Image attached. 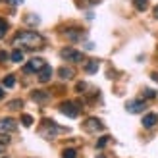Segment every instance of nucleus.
<instances>
[{
    "instance_id": "f257e3e1",
    "label": "nucleus",
    "mask_w": 158,
    "mask_h": 158,
    "mask_svg": "<svg viewBox=\"0 0 158 158\" xmlns=\"http://www.w3.org/2000/svg\"><path fill=\"white\" fill-rule=\"evenodd\" d=\"M43 43H44V39L39 35V33H35V31H19L18 35L14 37V41H12V44L14 46H25V48H41L43 46Z\"/></svg>"
},
{
    "instance_id": "f03ea898",
    "label": "nucleus",
    "mask_w": 158,
    "mask_h": 158,
    "mask_svg": "<svg viewBox=\"0 0 158 158\" xmlns=\"http://www.w3.org/2000/svg\"><path fill=\"white\" fill-rule=\"evenodd\" d=\"M60 112L64 116H68V118H77L79 116V104H77V102H72V100L62 102V104H60Z\"/></svg>"
},
{
    "instance_id": "7ed1b4c3",
    "label": "nucleus",
    "mask_w": 158,
    "mask_h": 158,
    "mask_svg": "<svg viewBox=\"0 0 158 158\" xmlns=\"http://www.w3.org/2000/svg\"><path fill=\"white\" fill-rule=\"evenodd\" d=\"M60 56L64 58L66 62H83V60H85L83 52H79V50H75V48H69V46L60 52Z\"/></svg>"
},
{
    "instance_id": "20e7f679",
    "label": "nucleus",
    "mask_w": 158,
    "mask_h": 158,
    "mask_svg": "<svg viewBox=\"0 0 158 158\" xmlns=\"http://www.w3.org/2000/svg\"><path fill=\"white\" fill-rule=\"evenodd\" d=\"M44 127H46V129H41V135L46 137V139H50L52 135H56L58 131H64L62 127H58L54 122H48V120H44Z\"/></svg>"
},
{
    "instance_id": "39448f33",
    "label": "nucleus",
    "mask_w": 158,
    "mask_h": 158,
    "mask_svg": "<svg viewBox=\"0 0 158 158\" xmlns=\"http://www.w3.org/2000/svg\"><path fill=\"white\" fill-rule=\"evenodd\" d=\"M83 127L89 133H97V131H100L102 127H104V125H102V122L98 120V118H89V120L83 123Z\"/></svg>"
},
{
    "instance_id": "423d86ee",
    "label": "nucleus",
    "mask_w": 158,
    "mask_h": 158,
    "mask_svg": "<svg viewBox=\"0 0 158 158\" xmlns=\"http://www.w3.org/2000/svg\"><path fill=\"white\" fill-rule=\"evenodd\" d=\"M44 66H46L44 60H41V58H33V60H31L29 64L25 66V72H27V73H31V72H41Z\"/></svg>"
},
{
    "instance_id": "0eeeda50",
    "label": "nucleus",
    "mask_w": 158,
    "mask_h": 158,
    "mask_svg": "<svg viewBox=\"0 0 158 158\" xmlns=\"http://www.w3.org/2000/svg\"><path fill=\"white\" fill-rule=\"evenodd\" d=\"M15 129V122L12 118H2L0 120V133H10Z\"/></svg>"
},
{
    "instance_id": "6e6552de",
    "label": "nucleus",
    "mask_w": 158,
    "mask_h": 158,
    "mask_svg": "<svg viewBox=\"0 0 158 158\" xmlns=\"http://www.w3.org/2000/svg\"><path fill=\"white\" fill-rule=\"evenodd\" d=\"M125 108H127L129 114H139L141 110L145 108V102H143V100H131V102H127V104H125Z\"/></svg>"
},
{
    "instance_id": "1a4fd4ad",
    "label": "nucleus",
    "mask_w": 158,
    "mask_h": 158,
    "mask_svg": "<svg viewBox=\"0 0 158 158\" xmlns=\"http://www.w3.org/2000/svg\"><path fill=\"white\" fill-rule=\"evenodd\" d=\"M156 122H158V116L156 114H147L145 118H143V127H147V129H152L154 125H156Z\"/></svg>"
},
{
    "instance_id": "9d476101",
    "label": "nucleus",
    "mask_w": 158,
    "mask_h": 158,
    "mask_svg": "<svg viewBox=\"0 0 158 158\" xmlns=\"http://www.w3.org/2000/svg\"><path fill=\"white\" fill-rule=\"evenodd\" d=\"M50 75H52V68H50V66H44L41 72H39V81H41V83H46V81L50 79Z\"/></svg>"
},
{
    "instance_id": "9b49d317",
    "label": "nucleus",
    "mask_w": 158,
    "mask_h": 158,
    "mask_svg": "<svg viewBox=\"0 0 158 158\" xmlns=\"http://www.w3.org/2000/svg\"><path fill=\"white\" fill-rule=\"evenodd\" d=\"M31 97H33L35 102H46V100H48V93H44V91H33Z\"/></svg>"
},
{
    "instance_id": "f8f14e48",
    "label": "nucleus",
    "mask_w": 158,
    "mask_h": 158,
    "mask_svg": "<svg viewBox=\"0 0 158 158\" xmlns=\"http://www.w3.org/2000/svg\"><path fill=\"white\" fill-rule=\"evenodd\" d=\"M98 69V60H89V64L85 66V72L87 73H94Z\"/></svg>"
},
{
    "instance_id": "ddd939ff",
    "label": "nucleus",
    "mask_w": 158,
    "mask_h": 158,
    "mask_svg": "<svg viewBox=\"0 0 158 158\" xmlns=\"http://www.w3.org/2000/svg\"><path fill=\"white\" fill-rule=\"evenodd\" d=\"M81 35H83V33H81L79 29H69L68 33H66V37H68V39H72V41H77V39L81 37Z\"/></svg>"
},
{
    "instance_id": "4468645a",
    "label": "nucleus",
    "mask_w": 158,
    "mask_h": 158,
    "mask_svg": "<svg viewBox=\"0 0 158 158\" xmlns=\"http://www.w3.org/2000/svg\"><path fill=\"white\" fill-rule=\"evenodd\" d=\"M133 4H135V8L139 12H145L147 6H148V0H133Z\"/></svg>"
},
{
    "instance_id": "2eb2a0df",
    "label": "nucleus",
    "mask_w": 158,
    "mask_h": 158,
    "mask_svg": "<svg viewBox=\"0 0 158 158\" xmlns=\"http://www.w3.org/2000/svg\"><path fill=\"white\" fill-rule=\"evenodd\" d=\"M23 106V100H12V102H8V108H10V110H19Z\"/></svg>"
},
{
    "instance_id": "dca6fc26",
    "label": "nucleus",
    "mask_w": 158,
    "mask_h": 158,
    "mask_svg": "<svg viewBox=\"0 0 158 158\" xmlns=\"http://www.w3.org/2000/svg\"><path fill=\"white\" fill-rule=\"evenodd\" d=\"M58 73H60V77H62V79H69V77L73 75V72H72V69H68V68H62Z\"/></svg>"
},
{
    "instance_id": "f3484780",
    "label": "nucleus",
    "mask_w": 158,
    "mask_h": 158,
    "mask_svg": "<svg viewBox=\"0 0 158 158\" xmlns=\"http://www.w3.org/2000/svg\"><path fill=\"white\" fill-rule=\"evenodd\" d=\"M10 58H12V62H21L23 60V52L21 50H14Z\"/></svg>"
},
{
    "instance_id": "a211bd4d",
    "label": "nucleus",
    "mask_w": 158,
    "mask_h": 158,
    "mask_svg": "<svg viewBox=\"0 0 158 158\" xmlns=\"http://www.w3.org/2000/svg\"><path fill=\"white\" fill-rule=\"evenodd\" d=\"M15 85V77L14 75H6L4 77V87H14Z\"/></svg>"
},
{
    "instance_id": "6ab92c4d",
    "label": "nucleus",
    "mask_w": 158,
    "mask_h": 158,
    "mask_svg": "<svg viewBox=\"0 0 158 158\" xmlns=\"http://www.w3.org/2000/svg\"><path fill=\"white\" fill-rule=\"evenodd\" d=\"M21 123L25 125V127H29V125L33 123V118H31L29 114H23V116H21Z\"/></svg>"
},
{
    "instance_id": "aec40b11",
    "label": "nucleus",
    "mask_w": 158,
    "mask_h": 158,
    "mask_svg": "<svg viewBox=\"0 0 158 158\" xmlns=\"http://www.w3.org/2000/svg\"><path fill=\"white\" fill-rule=\"evenodd\" d=\"M62 156H64V158H75V156H77V152H75V148H66Z\"/></svg>"
},
{
    "instance_id": "412c9836",
    "label": "nucleus",
    "mask_w": 158,
    "mask_h": 158,
    "mask_svg": "<svg viewBox=\"0 0 158 158\" xmlns=\"http://www.w3.org/2000/svg\"><path fill=\"white\" fill-rule=\"evenodd\" d=\"M6 29H8V25H6V21H4V19H0V39H2V37L6 35Z\"/></svg>"
},
{
    "instance_id": "4be33fe9",
    "label": "nucleus",
    "mask_w": 158,
    "mask_h": 158,
    "mask_svg": "<svg viewBox=\"0 0 158 158\" xmlns=\"http://www.w3.org/2000/svg\"><path fill=\"white\" fill-rule=\"evenodd\" d=\"M108 141H110V137H108V135H106V137H100V141L97 143V148H102V147H106V143H108Z\"/></svg>"
},
{
    "instance_id": "5701e85b",
    "label": "nucleus",
    "mask_w": 158,
    "mask_h": 158,
    "mask_svg": "<svg viewBox=\"0 0 158 158\" xmlns=\"http://www.w3.org/2000/svg\"><path fill=\"white\" fill-rule=\"evenodd\" d=\"M8 143H10V137L2 133V135H0V145H8Z\"/></svg>"
},
{
    "instance_id": "b1692460",
    "label": "nucleus",
    "mask_w": 158,
    "mask_h": 158,
    "mask_svg": "<svg viewBox=\"0 0 158 158\" xmlns=\"http://www.w3.org/2000/svg\"><path fill=\"white\" fill-rule=\"evenodd\" d=\"M25 21H27V23H33V25H35V23H39V18H33V15H29V18H25Z\"/></svg>"
},
{
    "instance_id": "393cba45",
    "label": "nucleus",
    "mask_w": 158,
    "mask_h": 158,
    "mask_svg": "<svg viewBox=\"0 0 158 158\" xmlns=\"http://www.w3.org/2000/svg\"><path fill=\"white\" fill-rule=\"evenodd\" d=\"M145 97H151V98H154V97H156V91H145Z\"/></svg>"
},
{
    "instance_id": "a878e982",
    "label": "nucleus",
    "mask_w": 158,
    "mask_h": 158,
    "mask_svg": "<svg viewBox=\"0 0 158 158\" xmlns=\"http://www.w3.org/2000/svg\"><path fill=\"white\" fill-rule=\"evenodd\" d=\"M4 60H8V54L2 50V52H0V62H4Z\"/></svg>"
},
{
    "instance_id": "bb28decb",
    "label": "nucleus",
    "mask_w": 158,
    "mask_h": 158,
    "mask_svg": "<svg viewBox=\"0 0 158 158\" xmlns=\"http://www.w3.org/2000/svg\"><path fill=\"white\" fill-rule=\"evenodd\" d=\"M77 91H85V83H77Z\"/></svg>"
},
{
    "instance_id": "cd10ccee",
    "label": "nucleus",
    "mask_w": 158,
    "mask_h": 158,
    "mask_svg": "<svg viewBox=\"0 0 158 158\" xmlns=\"http://www.w3.org/2000/svg\"><path fill=\"white\" fill-rule=\"evenodd\" d=\"M8 2H10V4H21L23 0H8Z\"/></svg>"
},
{
    "instance_id": "c85d7f7f",
    "label": "nucleus",
    "mask_w": 158,
    "mask_h": 158,
    "mask_svg": "<svg viewBox=\"0 0 158 158\" xmlns=\"http://www.w3.org/2000/svg\"><path fill=\"white\" fill-rule=\"evenodd\" d=\"M154 18H156V19H158V6H156V8H154Z\"/></svg>"
},
{
    "instance_id": "c756f323",
    "label": "nucleus",
    "mask_w": 158,
    "mask_h": 158,
    "mask_svg": "<svg viewBox=\"0 0 158 158\" xmlns=\"http://www.w3.org/2000/svg\"><path fill=\"white\" fill-rule=\"evenodd\" d=\"M2 97H4V91H2V89H0V98H2Z\"/></svg>"
},
{
    "instance_id": "7c9ffc66",
    "label": "nucleus",
    "mask_w": 158,
    "mask_h": 158,
    "mask_svg": "<svg viewBox=\"0 0 158 158\" xmlns=\"http://www.w3.org/2000/svg\"><path fill=\"white\" fill-rule=\"evenodd\" d=\"M97 158H104V156H102V154H100V156H97Z\"/></svg>"
}]
</instances>
